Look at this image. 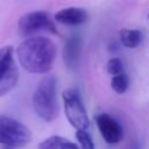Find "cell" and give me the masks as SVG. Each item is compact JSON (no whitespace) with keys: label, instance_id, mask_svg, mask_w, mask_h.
I'll use <instances>...</instances> for the list:
<instances>
[{"label":"cell","instance_id":"277c9868","mask_svg":"<svg viewBox=\"0 0 149 149\" xmlns=\"http://www.w3.org/2000/svg\"><path fill=\"white\" fill-rule=\"evenodd\" d=\"M62 98L65 115L71 126L77 128V130H86L90 126V119L78 91L73 88L66 90L63 92Z\"/></svg>","mask_w":149,"mask_h":149},{"label":"cell","instance_id":"2e32d148","mask_svg":"<svg viewBox=\"0 0 149 149\" xmlns=\"http://www.w3.org/2000/svg\"><path fill=\"white\" fill-rule=\"evenodd\" d=\"M130 149H140V147H139V144L137 143H134L133 146H132V148Z\"/></svg>","mask_w":149,"mask_h":149},{"label":"cell","instance_id":"7c38bea8","mask_svg":"<svg viewBox=\"0 0 149 149\" xmlns=\"http://www.w3.org/2000/svg\"><path fill=\"white\" fill-rule=\"evenodd\" d=\"M14 64L13 48L10 45L2 47L0 49V78H2Z\"/></svg>","mask_w":149,"mask_h":149},{"label":"cell","instance_id":"30bf717a","mask_svg":"<svg viewBox=\"0 0 149 149\" xmlns=\"http://www.w3.org/2000/svg\"><path fill=\"white\" fill-rule=\"evenodd\" d=\"M17 80H19V70L16 64H14L9 69V71L2 78H0V97L7 94L12 88H14Z\"/></svg>","mask_w":149,"mask_h":149},{"label":"cell","instance_id":"3957f363","mask_svg":"<svg viewBox=\"0 0 149 149\" xmlns=\"http://www.w3.org/2000/svg\"><path fill=\"white\" fill-rule=\"evenodd\" d=\"M30 139L31 134L26 125L13 118L0 115V144L14 149L24 147Z\"/></svg>","mask_w":149,"mask_h":149},{"label":"cell","instance_id":"5b68a950","mask_svg":"<svg viewBox=\"0 0 149 149\" xmlns=\"http://www.w3.org/2000/svg\"><path fill=\"white\" fill-rule=\"evenodd\" d=\"M19 33L21 36L31 37L33 34L37 31H49L51 34H57L56 26L49 13L44 10H35L22 15L19 20Z\"/></svg>","mask_w":149,"mask_h":149},{"label":"cell","instance_id":"8fae6325","mask_svg":"<svg viewBox=\"0 0 149 149\" xmlns=\"http://www.w3.org/2000/svg\"><path fill=\"white\" fill-rule=\"evenodd\" d=\"M120 40L126 48L134 49L141 43L142 34L136 29H122L120 31Z\"/></svg>","mask_w":149,"mask_h":149},{"label":"cell","instance_id":"8992f818","mask_svg":"<svg viewBox=\"0 0 149 149\" xmlns=\"http://www.w3.org/2000/svg\"><path fill=\"white\" fill-rule=\"evenodd\" d=\"M95 122L102 139L111 144L119 143L123 137L122 126L109 114L99 113L95 116Z\"/></svg>","mask_w":149,"mask_h":149},{"label":"cell","instance_id":"4fadbf2b","mask_svg":"<svg viewBox=\"0 0 149 149\" xmlns=\"http://www.w3.org/2000/svg\"><path fill=\"white\" fill-rule=\"evenodd\" d=\"M128 84H129V80H128V77L125 72L121 73V74H118V76H114L112 78V81H111L112 88L116 93L126 92V90L128 88Z\"/></svg>","mask_w":149,"mask_h":149},{"label":"cell","instance_id":"9c48e42d","mask_svg":"<svg viewBox=\"0 0 149 149\" xmlns=\"http://www.w3.org/2000/svg\"><path fill=\"white\" fill-rule=\"evenodd\" d=\"M38 149H79L77 144L69 141L65 137L54 135L38 144Z\"/></svg>","mask_w":149,"mask_h":149},{"label":"cell","instance_id":"52a82bcc","mask_svg":"<svg viewBox=\"0 0 149 149\" xmlns=\"http://www.w3.org/2000/svg\"><path fill=\"white\" fill-rule=\"evenodd\" d=\"M81 38L79 35H72L65 43L63 48V61L65 66L71 70L76 71L81 55Z\"/></svg>","mask_w":149,"mask_h":149},{"label":"cell","instance_id":"ba28073f","mask_svg":"<svg viewBox=\"0 0 149 149\" xmlns=\"http://www.w3.org/2000/svg\"><path fill=\"white\" fill-rule=\"evenodd\" d=\"M88 15L84 8L80 7H66L56 13L55 20L66 26H79L86 22Z\"/></svg>","mask_w":149,"mask_h":149},{"label":"cell","instance_id":"7a4b0ae2","mask_svg":"<svg viewBox=\"0 0 149 149\" xmlns=\"http://www.w3.org/2000/svg\"><path fill=\"white\" fill-rule=\"evenodd\" d=\"M57 80L52 74L45 76L33 93V107L37 116L47 122L52 121L57 115L56 99Z\"/></svg>","mask_w":149,"mask_h":149},{"label":"cell","instance_id":"5bb4252c","mask_svg":"<svg viewBox=\"0 0 149 149\" xmlns=\"http://www.w3.org/2000/svg\"><path fill=\"white\" fill-rule=\"evenodd\" d=\"M76 137L81 147V149H94V142L91 135L86 130H77Z\"/></svg>","mask_w":149,"mask_h":149},{"label":"cell","instance_id":"6da1fadb","mask_svg":"<svg viewBox=\"0 0 149 149\" xmlns=\"http://www.w3.org/2000/svg\"><path fill=\"white\" fill-rule=\"evenodd\" d=\"M56 44L48 37L31 36L23 40L17 49L16 56L24 70L31 73H47L51 70L56 58Z\"/></svg>","mask_w":149,"mask_h":149},{"label":"cell","instance_id":"e0dca14e","mask_svg":"<svg viewBox=\"0 0 149 149\" xmlns=\"http://www.w3.org/2000/svg\"><path fill=\"white\" fill-rule=\"evenodd\" d=\"M5 149H13V148H8V147H5Z\"/></svg>","mask_w":149,"mask_h":149},{"label":"cell","instance_id":"9a60e30c","mask_svg":"<svg viewBox=\"0 0 149 149\" xmlns=\"http://www.w3.org/2000/svg\"><path fill=\"white\" fill-rule=\"evenodd\" d=\"M106 69H107V72L109 74H113L114 76H118V74H121L123 73V64H122V61L120 58H111L108 62H107V65H106Z\"/></svg>","mask_w":149,"mask_h":149}]
</instances>
